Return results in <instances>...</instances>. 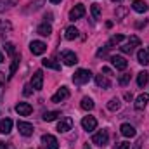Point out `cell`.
I'll return each mask as SVG.
<instances>
[{"mask_svg":"<svg viewBox=\"0 0 149 149\" xmlns=\"http://www.w3.org/2000/svg\"><path fill=\"white\" fill-rule=\"evenodd\" d=\"M90 78H92V73L88 70H78L73 74V83L74 85H83V83H88Z\"/></svg>","mask_w":149,"mask_h":149,"instance_id":"6da1fadb","label":"cell"},{"mask_svg":"<svg viewBox=\"0 0 149 149\" xmlns=\"http://www.w3.org/2000/svg\"><path fill=\"white\" fill-rule=\"evenodd\" d=\"M108 142H109V134H108V130H101V132L94 134V137H92V144H95V146H99V148L108 146Z\"/></svg>","mask_w":149,"mask_h":149,"instance_id":"7a4b0ae2","label":"cell"},{"mask_svg":"<svg viewBox=\"0 0 149 149\" xmlns=\"http://www.w3.org/2000/svg\"><path fill=\"white\" fill-rule=\"evenodd\" d=\"M139 45H141V38L134 35V37L128 38V42H127V43L121 47V52H125V54H130V52H132L135 47H139Z\"/></svg>","mask_w":149,"mask_h":149,"instance_id":"3957f363","label":"cell"},{"mask_svg":"<svg viewBox=\"0 0 149 149\" xmlns=\"http://www.w3.org/2000/svg\"><path fill=\"white\" fill-rule=\"evenodd\" d=\"M30 50H31L33 56H42V54L47 50V45H45L43 42H40V40H33V42L30 43Z\"/></svg>","mask_w":149,"mask_h":149,"instance_id":"277c9868","label":"cell"},{"mask_svg":"<svg viewBox=\"0 0 149 149\" xmlns=\"http://www.w3.org/2000/svg\"><path fill=\"white\" fill-rule=\"evenodd\" d=\"M81 127H83V130H87V132H94V130L97 128V120H95L94 116H85V118L81 120Z\"/></svg>","mask_w":149,"mask_h":149,"instance_id":"5b68a950","label":"cell"},{"mask_svg":"<svg viewBox=\"0 0 149 149\" xmlns=\"http://www.w3.org/2000/svg\"><path fill=\"white\" fill-rule=\"evenodd\" d=\"M61 59L64 61L66 66H74V64L78 63V56H76L74 52H71V50H64L63 56H61Z\"/></svg>","mask_w":149,"mask_h":149,"instance_id":"8992f818","label":"cell"},{"mask_svg":"<svg viewBox=\"0 0 149 149\" xmlns=\"http://www.w3.org/2000/svg\"><path fill=\"white\" fill-rule=\"evenodd\" d=\"M31 87L35 90H42L43 88V73H42V70L35 71V74L31 76Z\"/></svg>","mask_w":149,"mask_h":149,"instance_id":"52a82bcc","label":"cell"},{"mask_svg":"<svg viewBox=\"0 0 149 149\" xmlns=\"http://www.w3.org/2000/svg\"><path fill=\"white\" fill-rule=\"evenodd\" d=\"M70 97V88L68 87H61L54 95H52V102H61V101H64V99H68Z\"/></svg>","mask_w":149,"mask_h":149,"instance_id":"ba28073f","label":"cell"},{"mask_svg":"<svg viewBox=\"0 0 149 149\" xmlns=\"http://www.w3.org/2000/svg\"><path fill=\"white\" fill-rule=\"evenodd\" d=\"M17 130H19V134H21V135L30 137V135L33 134V125H31V123H28V121H17Z\"/></svg>","mask_w":149,"mask_h":149,"instance_id":"9c48e42d","label":"cell"},{"mask_svg":"<svg viewBox=\"0 0 149 149\" xmlns=\"http://www.w3.org/2000/svg\"><path fill=\"white\" fill-rule=\"evenodd\" d=\"M42 142L47 146V149H59V142H57V139H56L54 135H50V134L42 135Z\"/></svg>","mask_w":149,"mask_h":149,"instance_id":"30bf717a","label":"cell"},{"mask_svg":"<svg viewBox=\"0 0 149 149\" xmlns=\"http://www.w3.org/2000/svg\"><path fill=\"white\" fill-rule=\"evenodd\" d=\"M83 16H85V5H81V3L74 5L73 9L70 10V19H71V21H76V19H80V17H83Z\"/></svg>","mask_w":149,"mask_h":149,"instance_id":"8fae6325","label":"cell"},{"mask_svg":"<svg viewBox=\"0 0 149 149\" xmlns=\"http://www.w3.org/2000/svg\"><path fill=\"white\" fill-rule=\"evenodd\" d=\"M111 63H113V66L116 70H120V71L127 70V66H128V63H127V59L123 56H111Z\"/></svg>","mask_w":149,"mask_h":149,"instance_id":"7c38bea8","label":"cell"},{"mask_svg":"<svg viewBox=\"0 0 149 149\" xmlns=\"http://www.w3.org/2000/svg\"><path fill=\"white\" fill-rule=\"evenodd\" d=\"M71 128H73V120H71L70 116L61 118V121L57 123V130H59V132H70Z\"/></svg>","mask_w":149,"mask_h":149,"instance_id":"4fadbf2b","label":"cell"},{"mask_svg":"<svg viewBox=\"0 0 149 149\" xmlns=\"http://www.w3.org/2000/svg\"><path fill=\"white\" fill-rule=\"evenodd\" d=\"M16 111L19 113V116H30L33 113V108L28 102H17L16 104Z\"/></svg>","mask_w":149,"mask_h":149,"instance_id":"5bb4252c","label":"cell"},{"mask_svg":"<svg viewBox=\"0 0 149 149\" xmlns=\"http://www.w3.org/2000/svg\"><path fill=\"white\" fill-rule=\"evenodd\" d=\"M120 132H121V135L123 137H135V128L130 125V123H123L121 127H120Z\"/></svg>","mask_w":149,"mask_h":149,"instance_id":"9a60e30c","label":"cell"},{"mask_svg":"<svg viewBox=\"0 0 149 149\" xmlns=\"http://www.w3.org/2000/svg\"><path fill=\"white\" fill-rule=\"evenodd\" d=\"M148 102H149V94H141L137 99H135V109H144L146 106H148Z\"/></svg>","mask_w":149,"mask_h":149,"instance_id":"2e32d148","label":"cell"},{"mask_svg":"<svg viewBox=\"0 0 149 149\" xmlns=\"http://www.w3.org/2000/svg\"><path fill=\"white\" fill-rule=\"evenodd\" d=\"M132 7H134V10L135 12H139V14H144V12H148V3L144 2V0H134V3H132Z\"/></svg>","mask_w":149,"mask_h":149,"instance_id":"e0dca14e","label":"cell"},{"mask_svg":"<svg viewBox=\"0 0 149 149\" xmlns=\"http://www.w3.org/2000/svg\"><path fill=\"white\" fill-rule=\"evenodd\" d=\"M10 130H12V120H10V118H5V120L0 123V134L7 135V134H10Z\"/></svg>","mask_w":149,"mask_h":149,"instance_id":"ac0fdd59","label":"cell"},{"mask_svg":"<svg viewBox=\"0 0 149 149\" xmlns=\"http://www.w3.org/2000/svg\"><path fill=\"white\" fill-rule=\"evenodd\" d=\"M37 33L42 35V37H49V35L52 33V26H50L49 23H42V24L37 28Z\"/></svg>","mask_w":149,"mask_h":149,"instance_id":"d6986e66","label":"cell"},{"mask_svg":"<svg viewBox=\"0 0 149 149\" xmlns=\"http://www.w3.org/2000/svg\"><path fill=\"white\" fill-rule=\"evenodd\" d=\"M95 85H97V87H101V88H109V87H111V81H109L106 76L97 74V76H95Z\"/></svg>","mask_w":149,"mask_h":149,"instance_id":"ffe728a7","label":"cell"},{"mask_svg":"<svg viewBox=\"0 0 149 149\" xmlns=\"http://www.w3.org/2000/svg\"><path fill=\"white\" fill-rule=\"evenodd\" d=\"M137 61L141 63V64H149V50H144V49H141L139 52H137Z\"/></svg>","mask_w":149,"mask_h":149,"instance_id":"44dd1931","label":"cell"},{"mask_svg":"<svg viewBox=\"0 0 149 149\" xmlns=\"http://www.w3.org/2000/svg\"><path fill=\"white\" fill-rule=\"evenodd\" d=\"M19 59H21V56H17V54H14V61H12V64H10V70H9V80L16 74V71H17V66H19Z\"/></svg>","mask_w":149,"mask_h":149,"instance_id":"7402d4cb","label":"cell"},{"mask_svg":"<svg viewBox=\"0 0 149 149\" xmlns=\"http://www.w3.org/2000/svg\"><path fill=\"white\" fill-rule=\"evenodd\" d=\"M78 30L74 28V26H70V28H66L64 30V38L66 40H74V38H78Z\"/></svg>","mask_w":149,"mask_h":149,"instance_id":"603a6c76","label":"cell"},{"mask_svg":"<svg viewBox=\"0 0 149 149\" xmlns=\"http://www.w3.org/2000/svg\"><path fill=\"white\" fill-rule=\"evenodd\" d=\"M149 81V73L148 71H141V73L137 74V85L139 87H146Z\"/></svg>","mask_w":149,"mask_h":149,"instance_id":"cb8c5ba5","label":"cell"},{"mask_svg":"<svg viewBox=\"0 0 149 149\" xmlns=\"http://www.w3.org/2000/svg\"><path fill=\"white\" fill-rule=\"evenodd\" d=\"M81 109L92 111V109H94V101H92L90 97H83V99H81Z\"/></svg>","mask_w":149,"mask_h":149,"instance_id":"d4e9b609","label":"cell"},{"mask_svg":"<svg viewBox=\"0 0 149 149\" xmlns=\"http://www.w3.org/2000/svg\"><path fill=\"white\" fill-rule=\"evenodd\" d=\"M120 108H121V102H120L118 97H113L111 101L108 102V109H109V111H118Z\"/></svg>","mask_w":149,"mask_h":149,"instance_id":"484cf974","label":"cell"},{"mask_svg":"<svg viewBox=\"0 0 149 149\" xmlns=\"http://www.w3.org/2000/svg\"><path fill=\"white\" fill-rule=\"evenodd\" d=\"M42 64H43V68H50V70H56V71H59V70H61V66H59L57 63H54L52 59H43V61H42Z\"/></svg>","mask_w":149,"mask_h":149,"instance_id":"4316f807","label":"cell"},{"mask_svg":"<svg viewBox=\"0 0 149 149\" xmlns=\"http://www.w3.org/2000/svg\"><path fill=\"white\" fill-rule=\"evenodd\" d=\"M90 12H92L94 19H101V5L99 3H92L90 5Z\"/></svg>","mask_w":149,"mask_h":149,"instance_id":"83f0119b","label":"cell"},{"mask_svg":"<svg viewBox=\"0 0 149 149\" xmlns=\"http://www.w3.org/2000/svg\"><path fill=\"white\" fill-rule=\"evenodd\" d=\"M57 116H61V113H59V111H47V113H43V120H45V121H54Z\"/></svg>","mask_w":149,"mask_h":149,"instance_id":"f1b7e54d","label":"cell"},{"mask_svg":"<svg viewBox=\"0 0 149 149\" xmlns=\"http://www.w3.org/2000/svg\"><path fill=\"white\" fill-rule=\"evenodd\" d=\"M16 3H17V0H0V12L12 7V5H16Z\"/></svg>","mask_w":149,"mask_h":149,"instance_id":"f546056e","label":"cell"},{"mask_svg":"<svg viewBox=\"0 0 149 149\" xmlns=\"http://www.w3.org/2000/svg\"><path fill=\"white\" fill-rule=\"evenodd\" d=\"M123 40H125V37H123V35H114V37L109 38V42H108L106 45H108V47L111 49L113 45H116V43H120V42H123Z\"/></svg>","mask_w":149,"mask_h":149,"instance_id":"4dcf8cb0","label":"cell"},{"mask_svg":"<svg viewBox=\"0 0 149 149\" xmlns=\"http://www.w3.org/2000/svg\"><path fill=\"white\" fill-rule=\"evenodd\" d=\"M118 83H120L121 87H125V85H128V83H130V74H128V73L121 74V76H120V80H118Z\"/></svg>","mask_w":149,"mask_h":149,"instance_id":"1f68e13d","label":"cell"},{"mask_svg":"<svg viewBox=\"0 0 149 149\" xmlns=\"http://www.w3.org/2000/svg\"><path fill=\"white\" fill-rule=\"evenodd\" d=\"M5 50H7V54H10V56H14V54H16V49H14V43H10V42H7V43H5Z\"/></svg>","mask_w":149,"mask_h":149,"instance_id":"d6a6232c","label":"cell"},{"mask_svg":"<svg viewBox=\"0 0 149 149\" xmlns=\"http://www.w3.org/2000/svg\"><path fill=\"white\" fill-rule=\"evenodd\" d=\"M108 50H109V47H108V45H104L102 49H99V50H97V57H104V56L108 54Z\"/></svg>","mask_w":149,"mask_h":149,"instance_id":"836d02e7","label":"cell"},{"mask_svg":"<svg viewBox=\"0 0 149 149\" xmlns=\"http://www.w3.org/2000/svg\"><path fill=\"white\" fill-rule=\"evenodd\" d=\"M114 149H130V144L128 142H120L118 146H114Z\"/></svg>","mask_w":149,"mask_h":149,"instance_id":"e575fe53","label":"cell"},{"mask_svg":"<svg viewBox=\"0 0 149 149\" xmlns=\"http://www.w3.org/2000/svg\"><path fill=\"white\" fill-rule=\"evenodd\" d=\"M31 88H33L31 85H24V90H23V94H24V95H31V92H33Z\"/></svg>","mask_w":149,"mask_h":149,"instance_id":"d590c367","label":"cell"},{"mask_svg":"<svg viewBox=\"0 0 149 149\" xmlns=\"http://www.w3.org/2000/svg\"><path fill=\"white\" fill-rule=\"evenodd\" d=\"M142 144H144V137H139V141L135 142V148L134 149H141L142 148Z\"/></svg>","mask_w":149,"mask_h":149,"instance_id":"8d00e7d4","label":"cell"},{"mask_svg":"<svg viewBox=\"0 0 149 149\" xmlns=\"http://www.w3.org/2000/svg\"><path fill=\"white\" fill-rule=\"evenodd\" d=\"M102 73H106L108 76H111V74H113V71L109 70V68H106V66H104V68H102Z\"/></svg>","mask_w":149,"mask_h":149,"instance_id":"74e56055","label":"cell"},{"mask_svg":"<svg viewBox=\"0 0 149 149\" xmlns=\"http://www.w3.org/2000/svg\"><path fill=\"white\" fill-rule=\"evenodd\" d=\"M146 24H148L146 19H144V21H139V23H137V28H142V26H146Z\"/></svg>","mask_w":149,"mask_h":149,"instance_id":"f35d334b","label":"cell"},{"mask_svg":"<svg viewBox=\"0 0 149 149\" xmlns=\"http://www.w3.org/2000/svg\"><path fill=\"white\" fill-rule=\"evenodd\" d=\"M125 99H127V101H132V99H134L132 92H127V94H125Z\"/></svg>","mask_w":149,"mask_h":149,"instance_id":"ab89813d","label":"cell"},{"mask_svg":"<svg viewBox=\"0 0 149 149\" xmlns=\"http://www.w3.org/2000/svg\"><path fill=\"white\" fill-rule=\"evenodd\" d=\"M123 14H125V9H120V10H118V14H116V16H118V17H121V16H123Z\"/></svg>","mask_w":149,"mask_h":149,"instance_id":"60d3db41","label":"cell"},{"mask_svg":"<svg viewBox=\"0 0 149 149\" xmlns=\"http://www.w3.org/2000/svg\"><path fill=\"white\" fill-rule=\"evenodd\" d=\"M0 149H7V146H5L3 142H0Z\"/></svg>","mask_w":149,"mask_h":149,"instance_id":"b9f144b4","label":"cell"},{"mask_svg":"<svg viewBox=\"0 0 149 149\" xmlns=\"http://www.w3.org/2000/svg\"><path fill=\"white\" fill-rule=\"evenodd\" d=\"M49 2H50V3H59L61 0H49Z\"/></svg>","mask_w":149,"mask_h":149,"instance_id":"7bdbcfd3","label":"cell"},{"mask_svg":"<svg viewBox=\"0 0 149 149\" xmlns=\"http://www.w3.org/2000/svg\"><path fill=\"white\" fill-rule=\"evenodd\" d=\"M2 83H3V76H2V73H0V87H2Z\"/></svg>","mask_w":149,"mask_h":149,"instance_id":"ee69618b","label":"cell"},{"mask_svg":"<svg viewBox=\"0 0 149 149\" xmlns=\"http://www.w3.org/2000/svg\"><path fill=\"white\" fill-rule=\"evenodd\" d=\"M0 63H3V56H2V52H0Z\"/></svg>","mask_w":149,"mask_h":149,"instance_id":"f6af8a7d","label":"cell"},{"mask_svg":"<svg viewBox=\"0 0 149 149\" xmlns=\"http://www.w3.org/2000/svg\"><path fill=\"white\" fill-rule=\"evenodd\" d=\"M83 149H90V146H88V144H85V146H83Z\"/></svg>","mask_w":149,"mask_h":149,"instance_id":"bcb514c9","label":"cell"},{"mask_svg":"<svg viewBox=\"0 0 149 149\" xmlns=\"http://www.w3.org/2000/svg\"><path fill=\"white\" fill-rule=\"evenodd\" d=\"M111 2H118V3H120V2H123V0H111Z\"/></svg>","mask_w":149,"mask_h":149,"instance_id":"7dc6e473","label":"cell"},{"mask_svg":"<svg viewBox=\"0 0 149 149\" xmlns=\"http://www.w3.org/2000/svg\"><path fill=\"white\" fill-rule=\"evenodd\" d=\"M42 149H45V148H42Z\"/></svg>","mask_w":149,"mask_h":149,"instance_id":"c3c4849f","label":"cell"}]
</instances>
